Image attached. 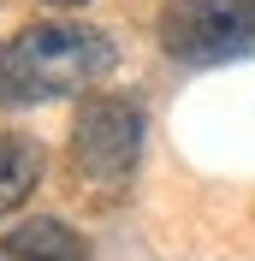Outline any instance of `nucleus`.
I'll return each mask as SVG.
<instances>
[{
	"label": "nucleus",
	"mask_w": 255,
	"mask_h": 261,
	"mask_svg": "<svg viewBox=\"0 0 255 261\" xmlns=\"http://www.w3.org/2000/svg\"><path fill=\"white\" fill-rule=\"evenodd\" d=\"M119 65L113 36L83 18H48L0 42V107H42L101 83Z\"/></svg>",
	"instance_id": "1"
},
{
	"label": "nucleus",
	"mask_w": 255,
	"mask_h": 261,
	"mask_svg": "<svg viewBox=\"0 0 255 261\" xmlns=\"http://www.w3.org/2000/svg\"><path fill=\"white\" fill-rule=\"evenodd\" d=\"M160 54L178 65H232L255 54V0H172L155 24Z\"/></svg>",
	"instance_id": "2"
},
{
	"label": "nucleus",
	"mask_w": 255,
	"mask_h": 261,
	"mask_svg": "<svg viewBox=\"0 0 255 261\" xmlns=\"http://www.w3.org/2000/svg\"><path fill=\"white\" fill-rule=\"evenodd\" d=\"M137 154H143V107L125 95H89L71 119V166L89 184L113 190L131 178Z\"/></svg>",
	"instance_id": "3"
},
{
	"label": "nucleus",
	"mask_w": 255,
	"mask_h": 261,
	"mask_svg": "<svg viewBox=\"0 0 255 261\" xmlns=\"http://www.w3.org/2000/svg\"><path fill=\"white\" fill-rule=\"evenodd\" d=\"M0 261H89V244L65 220H24L0 238Z\"/></svg>",
	"instance_id": "4"
},
{
	"label": "nucleus",
	"mask_w": 255,
	"mask_h": 261,
	"mask_svg": "<svg viewBox=\"0 0 255 261\" xmlns=\"http://www.w3.org/2000/svg\"><path fill=\"white\" fill-rule=\"evenodd\" d=\"M36 184H42V148H36L30 137L0 130V220L30 202Z\"/></svg>",
	"instance_id": "5"
},
{
	"label": "nucleus",
	"mask_w": 255,
	"mask_h": 261,
	"mask_svg": "<svg viewBox=\"0 0 255 261\" xmlns=\"http://www.w3.org/2000/svg\"><path fill=\"white\" fill-rule=\"evenodd\" d=\"M48 6H78V0H48Z\"/></svg>",
	"instance_id": "6"
}]
</instances>
